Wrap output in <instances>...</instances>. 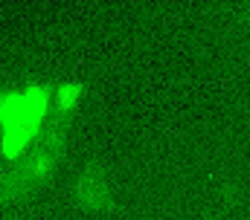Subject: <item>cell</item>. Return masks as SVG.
I'll return each mask as SVG.
<instances>
[{
	"label": "cell",
	"mask_w": 250,
	"mask_h": 220,
	"mask_svg": "<svg viewBox=\"0 0 250 220\" xmlns=\"http://www.w3.org/2000/svg\"><path fill=\"white\" fill-rule=\"evenodd\" d=\"M50 110V90L44 84H32L23 93H12L0 102L3 113V154L9 160H18L29 142L41 133L44 116Z\"/></svg>",
	"instance_id": "cell-1"
},
{
	"label": "cell",
	"mask_w": 250,
	"mask_h": 220,
	"mask_svg": "<svg viewBox=\"0 0 250 220\" xmlns=\"http://www.w3.org/2000/svg\"><path fill=\"white\" fill-rule=\"evenodd\" d=\"M108 197H111V191H108L105 177H99V174H93V171H87V174L79 177V200H82L84 209L99 212V209L108 206Z\"/></svg>",
	"instance_id": "cell-2"
},
{
	"label": "cell",
	"mask_w": 250,
	"mask_h": 220,
	"mask_svg": "<svg viewBox=\"0 0 250 220\" xmlns=\"http://www.w3.org/2000/svg\"><path fill=\"white\" fill-rule=\"evenodd\" d=\"M79 99H82V87L79 84H59V90H56V110L59 113H70Z\"/></svg>",
	"instance_id": "cell-3"
},
{
	"label": "cell",
	"mask_w": 250,
	"mask_h": 220,
	"mask_svg": "<svg viewBox=\"0 0 250 220\" xmlns=\"http://www.w3.org/2000/svg\"><path fill=\"white\" fill-rule=\"evenodd\" d=\"M0 125H3V113H0Z\"/></svg>",
	"instance_id": "cell-4"
},
{
	"label": "cell",
	"mask_w": 250,
	"mask_h": 220,
	"mask_svg": "<svg viewBox=\"0 0 250 220\" xmlns=\"http://www.w3.org/2000/svg\"><path fill=\"white\" fill-rule=\"evenodd\" d=\"M0 102H3V99H0Z\"/></svg>",
	"instance_id": "cell-5"
}]
</instances>
